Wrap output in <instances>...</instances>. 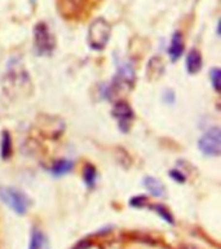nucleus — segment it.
I'll return each mask as SVG.
<instances>
[{
  "label": "nucleus",
  "mask_w": 221,
  "mask_h": 249,
  "mask_svg": "<svg viewBox=\"0 0 221 249\" xmlns=\"http://www.w3.org/2000/svg\"><path fill=\"white\" fill-rule=\"evenodd\" d=\"M118 78L119 81H123L124 83H128V85H132L133 82V78H135V71H133V68L128 61L122 62L118 66Z\"/></svg>",
  "instance_id": "1a4fd4ad"
},
{
  "label": "nucleus",
  "mask_w": 221,
  "mask_h": 249,
  "mask_svg": "<svg viewBox=\"0 0 221 249\" xmlns=\"http://www.w3.org/2000/svg\"><path fill=\"white\" fill-rule=\"evenodd\" d=\"M112 116L115 117L119 127L123 131H128L129 130V126H131L132 121H133V112H132L129 104H127L126 101L116 103L114 109H112Z\"/></svg>",
  "instance_id": "39448f33"
},
{
  "label": "nucleus",
  "mask_w": 221,
  "mask_h": 249,
  "mask_svg": "<svg viewBox=\"0 0 221 249\" xmlns=\"http://www.w3.org/2000/svg\"><path fill=\"white\" fill-rule=\"evenodd\" d=\"M48 248V243L44 236V233L40 230L35 229L32 230L30 240V248L29 249H47Z\"/></svg>",
  "instance_id": "9d476101"
},
{
  "label": "nucleus",
  "mask_w": 221,
  "mask_h": 249,
  "mask_svg": "<svg viewBox=\"0 0 221 249\" xmlns=\"http://www.w3.org/2000/svg\"><path fill=\"white\" fill-rule=\"evenodd\" d=\"M111 27L104 18L95 19L88 30V43L93 50H104L110 39Z\"/></svg>",
  "instance_id": "f03ea898"
},
{
  "label": "nucleus",
  "mask_w": 221,
  "mask_h": 249,
  "mask_svg": "<svg viewBox=\"0 0 221 249\" xmlns=\"http://www.w3.org/2000/svg\"><path fill=\"white\" fill-rule=\"evenodd\" d=\"M0 201H3L17 214H25L30 206V200L26 195L12 187L0 188Z\"/></svg>",
  "instance_id": "f257e3e1"
},
{
  "label": "nucleus",
  "mask_w": 221,
  "mask_h": 249,
  "mask_svg": "<svg viewBox=\"0 0 221 249\" xmlns=\"http://www.w3.org/2000/svg\"><path fill=\"white\" fill-rule=\"evenodd\" d=\"M170 175L171 177H172V178L174 179V180H176V182H184V180H185V177H184V175L181 174V173H178L177 170H172L170 173Z\"/></svg>",
  "instance_id": "dca6fc26"
},
{
  "label": "nucleus",
  "mask_w": 221,
  "mask_h": 249,
  "mask_svg": "<svg viewBox=\"0 0 221 249\" xmlns=\"http://www.w3.org/2000/svg\"><path fill=\"white\" fill-rule=\"evenodd\" d=\"M56 46L53 34L46 23L39 22L34 27V47L39 54H48Z\"/></svg>",
  "instance_id": "7ed1b4c3"
},
{
  "label": "nucleus",
  "mask_w": 221,
  "mask_h": 249,
  "mask_svg": "<svg viewBox=\"0 0 221 249\" xmlns=\"http://www.w3.org/2000/svg\"><path fill=\"white\" fill-rule=\"evenodd\" d=\"M185 249H195V248H193V247H188V248H185Z\"/></svg>",
  "instance_id": "a211bd4d"
},
{
  "label": "nucleus",
  "mask_w": 221,
  "mask_h": 249,
  "mask_svg": "<svg viewBox=\"0 0 221 249\" xmlns=\"http://www.w3.org/2000/svg\"><path fill=\"white\" fill-rule=\"evenodd\" d=\"M182 51H184V40H182L181 34L180 33H174V36H172V40H171L170 48H168L171 58L174 61H176L182 54Z\"/></svg>",
  "instance_id": "6e6552de"
},
{
  "label": "nucleus",
  "mask_w": 221,
  "mask_h": 249,
  "mask_svg": "<svg viewBox=\"0 0 221 249\" xmlns=\"http://www.w3.org/2000/svg\"><path fill=\"white\" fill-rule=\"evenodd\" d=\"M83 178H84V182L87 186L92 187L95 184V182H96L97 178L96 169L92 165H87L84 167V171H83Z\"/></svg>",
  "instance_id": "f8f14e48"
},
{
  "label": "nucleus",
  "mask_w": 221,
  "mask_h": 249,
  "mask_svg": "<svg viewBox=\"0 0 221 249\" xmlns=\"http://www.w3.org/2000/svg\"><path fill=\"white\" fill-rule=\"evenodd\" d=\"M198 147L205 155L219 156L221 152V131L219 127H213L205 132L198 142Z\"/></svg>",
  "instance_id": "20e7f679"
},
{
  "label": "nucleus",
  "mask_w": 221,
  "mask_h": 249,
  "mask_svg": "<svg viewBox=\"0 0 221 249\" xmlns=\"http://www.w3.org/2000/svg\"><path fill=\"white\" fill-rule=\"evenodd\" d=\"M143 202H145V197H135V198H132L131 200V204L133 206H141L143 205Z\"/></svg>",
  "instance_id": "f3484780"
},
{
  "label": "nucleus",
  "mask_w": 221,
  "mask_h": 249,
  "mask_svg": "<svg viewBox=\"0 0 221 249\" xmlns=\"http://www.w3.org/2000/svg\"><path fill=\"white\" fill-rule=\"evenodd\" d=\"M143 184L146 187V190L155 197H163L166 195L164 184L157 178H154V177H146L143 179Z\"/></svg>",
  "instance_id": "423d86ee"
},
{
  "label": "nucleus",
  "mask_w": 221,
  "mask_h": 249,
  "mask_svg": "<svg viewBox=\"0 0 221 249\" xmlns=\"http://www.w3.org/2000/svg\"><path fill=\"white\" fill-rule=\"evenodd\" d=\"M220 70L215 68V69L211 70V73H209V78H211V82H212L213 89L219 91L220 89Z\"/></svg>",
  "instance_id": "2eb2a0df"
},
{
  "label": "nucleus",
  "mask_w": 221,
  "mask_h": 249,
  "mask_svg": "<svg viewBox=\"0 0 221 249\" xmlns=\"http://www.w3.org/2000/svg\"><path fill=\"white\" fill-rule=\"evenodd\" d=\"M202 68V56L199 51L193 48L186 56V69L190 74L198 73Z\"/></svg>",
  "instance_id": "0eeeda50"
},
{
  "label": "nucleus",
  "mask_w": 221,
  "mask_h": 249,
  "mask_svg": "<svg viewBox=\"0 0 221 249\" xmlns=\"http://www.w3.org/2000/svg\"><path fill=\"white\" fill-rule=\"evenodd\" d=\"M12 153V140L8 131L3 132V139H1V157L8 159Z\"/></svg>",
  "instance_id": "ddd939ff"
},
{
  "label": "nucleus",
  "mask_w": 221,
  "mask_h": 249,
  "mask_svg": "<svg viewBox=\"0 0 221 249\" xmlns=\"http://www.w3.org/2000/svg\"><path fill=\"white\" fill-rule=\"evenodd\" d=\"M153 209H155V212L160 215V217L164 218V221H167L168 223H174V219H172V215L170 214V212L162 205H154Z\"/></svg>",
  "instance_id": "4468645a"
},
{
  "label": "nucleus",
  "mask_w": 221,
  "mask_h": 249,
  "mask_svg": "<svg viewBox=\"0 0 221 249\" xmlns=\"http://www.w3.org/2000/svg\"><path fill=\"white\" fill-rule=\"evenodd\" d=\"M71 169H73V162L70 160H58L52 165L50 171L53 175L60 177V175L67 174L69 171H71Z\"/></svg>",
  "instance_id": "9b49d317"
}]
</instances>
